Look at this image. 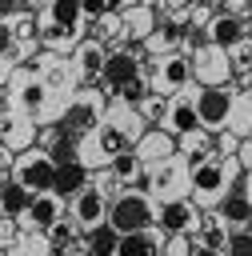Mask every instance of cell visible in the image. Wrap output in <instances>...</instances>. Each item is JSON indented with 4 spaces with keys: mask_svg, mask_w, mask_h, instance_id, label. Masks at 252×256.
<instances>
[{
    "mask_svg": "<svg viewBox=\"0 0 252 256\" xmlns=\"http://www.w3.org/2000/svg\"><path fill=\"white\" fill-rule=\"evenodd\" d=\"M200 240H204V248H216V252H224V248H228V232H224V220H220V224H204Z\"/></svg>",
    "mask_w": 252,
    "mask_h": 256,
    "instance_id": "cell-28",
    "label": "cell"
},
{
    "mask_svg": "<svg viewBox=\"0 0 252 256\" xmlns=\"http://www.w3.org/2000/svg\"><path fill=\"white\" fill-rule=\"evenodd\" d=\"M84 184H88V168L80 160H60L56 164V176H52V192L56 196H76Z\"/></svg>",
    "mask_w": 252,
    "mask_h": 256,
    "instance_id": "cell-11",
    "label": "cell"
},
{
    "mask_svg": "<svg viewBox=\"0 0 252 256\" xmlns=\"http://www.w3.org/2000/svg\"><path fill=\"white\" fill-rule=\"evenodd\" d=\"M140 152L136 148H128V152H120V156H112V176L120 180V184H132L136 176H140Z\"/></svg>",
    "mask_w": 252,
    "mask_h": 256,
    "instance_id": "cell-23",
    "label": "cell"
},
{
    "mask_svg": "<svg viewBox=\"0 0 252 256\" xmlns=\"http://www.w3.org/2000/svg\"><path fill=\"white\" fill-rule=\"evenodd\" d=\"M192 76H196L200 84H224V80H228V52L216 48V44L200 48V52L192 56Z\"/></svg>",
    "mask_w": 252,
    "mask_h": 256,
    "instance_id": "cell-6",
    "label": "cell"
},
{
    "mask_svg": "<svg viewBox=\"0 0 252 256\" xmlns=\"http://www.w3.org/2000/svg\"><path fill=\"white\" fill-rule=\"evenodd\" d=\"M140 160H152V164H160V160H168L172 156V140L164 136V132H148L144 140H140Z\"/></svg>",
    "mask_w": 252,
    "mask_h": 256,
    "instance_id": "cell-22",
    "label": "cell"
},
{
    "mask_svg": "<svg viewBox=\"0 0 252 256\" xmlns=\"http://www.w3.org/2000/svg\"><path fill=\"white\" fill-rule=\"evenodd\" d=\"M136 76H140V60H136L128 48L104 56V68H100V80H104V84L120 88V84H128V80H136Z\"/></svg>",
    "mask_w": 252,
    "mask_h": 256,
    "instance_id": "cell-8",
    "label": "cell"
},
{
    "mask_svg": "<svg viewBox=\"0 0 252 256\" xmlns=\"http://www.w3.org/2000/svg\"><path fill=\"white\" fill-rule=\"evenodd\" d=\"M188 80H192V60L168 56V60L160 64V84H164V88H184Z\"/></svg>",
    "mask_w": 252,
    "mask_h": 256,
    "instance_id": "cell-21",
    "label": "cell"
},
{
    "mask_svg": "<svg viewBox=\"0 0 252 256\" xmlns=\"http://www.w3.org/2000/svg\"><path fill=\"white\" fill-rule=\"evenodd\" d=\"M196 112H200V124H208V128L228 124L232 120V92L220 84H204L196 96Z\"/></svg>",
    "mask_w": 252,
    "mask_h": 256,
    "instance_id": "cell-4",
    "label": "cell"
},
{
    "mask_svg": "<svg viewBox=\"0 0 252 256\" xmlns=\"http://www.w3.org/2000/svg\"><path fill=\"white\" fill-rule=\"evenodd\" d=\"M80 12L88 20H104L108 16V0H80Z\"/></svg>",
    "mask_w": 252,
    "mask_h": 256,
    "instance_id": "cell-33",
    "label": "cell"
},
{
    "mask_svg": "<svg viewBox=\"0 0 252 256\" xmlns=\"http://www.w3.org/2000/svg\"><path fill=\"white\" fill-rule=\"evenodd\" d=\"M48 232H52V244H56V248H64V244H68V228H60V220H56Z\"/></svg>",
    "mask_w": 252,
    "mask_h": 256,
    "instance_id": "cell-36",
    "label": "cell"
},
{
    "mask_svg": "<svg viewBox=\"0 0 252 256\" xmlns=\"http://www.w3.org/2000/svg\"><path fill=\"white\" fill-rule=\"evenodd\" d=\"M124 28H132V36H148L152 16H148L144 8H136V12H128V16H124Z\"/></svg>",
    "mask_w": 252,
    "mask_h": 256,
    "instance_id": "cell-30",
    "label": "cell"
},
{
    "mask_svg": "<svg viewBox=\"0 0 252 256\" xmlns=\"http://www.w3.org/2000/svg\"><path fill=\"white\" fill-rule=\"evenodd\" d=\"M244 192H248V200H252V172H248V184H244Z\"/></svg>",
    "mask_w": 252,
    "mask_h": 256,
    "instance_id": "cell-41",
    "label": "cell"
},
{
    "mask_svg": "<svg viewBox=\"0 0 252 256\" xmlns=\"http://www.w3.org/2000/svg\"><path fill=\"white\" fill-rule=\"evenodd\" d=\"M60 120H64V128H68V132H76V136H80V132L96 128V120H100V100L84 92V96H76V100L64 108V116H60Z\"/></svg>",
    "mask_w": 252,
    "mask_h": 256,
    "instance_id": "cell-9",
    "label": "cell"
},
{
    "mask_svg": "<svg viewBox=\"0 0 252 256\" xmlns=\"http://www.w3.org/2000/svg\"><path fill=\"white\" fill-rule=\"evenodd\" d=\"M16 12H20V0H0V20H8Z\"/></svg>",
    "mask_w": 252,
    "mask_h": 256,
    "instance_id": "cell-37",
    "label": "cell"
},
{
    "mask_svg": "<svg viewBox=\"0 0 252 256\" xmlns=\"http://www.w3.org/2000/svg\"><path fill=\"white\" fill-rule=\"evenodd\" d=\"M180 140H184V152H188V156H192V160H196V164H200V160H208V156H212V144H208V136H204V132H200V128H196V132H184V136H180Z\"/></svg>",
    "mask_w": 252,
    "mask_h": 256,
    "instance_id": "cell-27",
    "label": "cell"
},
{
    "mask_svg": "<svg viewBox=\"0 0 252 256\" xmlns=\"http://www.w3.org/2000/svg\"><path fill=\"white\" fill-rule=\"evenodd\" d=\"M96 148L112 160V156H120V152H128L132 148V128H124V124H100V132H96Z\"/></svg>",
    "mask_w": 252,
    "mask_h": 256,
    "instance_id": "cell-15",
    "label": "cell"
},
{
    "mask_svg": "<svg viewBox=\"0 0 252 256\" xmlns=\"http://www.w3.org/2000/svg\"><path fill=\"white\" fill-rule=\"evenodd\" d=\"M168 256H192V248H188V232H180V236L168 240Z\"/></svg>",
    "mask_w": 252,
    "mask_h": 256,
    "instance_id": "cell-34",
    "label": "cell"
},
{
    "mask_svg": "<svg viewBox=\"0 0 252 256\" xmlns=\"http://www.w3.org/2000/svg\"><path fill=\"white\" fill-rule=\"evenodd\" d=\"M188 188L196 192L200 204H216V200L224 196V188H228V168H224L216 156H208V160H200V164L188 172Z\"/></svg>",
    "mask_w": 252,
    "mask_h": 256,
    "instance_id": "cell-3",
    "label": "cell"
},
{
    "mask_svg": "<svg viewBox=\"0 0 252 256\" xmlns=\"http://www.w3.org/2000/svg\"><path fill=\"white\" fill-rule=\"evenodd\" d=\"M0 136L8 144H24L28 140V112H8L0 116Z\"/></svg>",
    "mask_w": 252,
    "mask_h": 256,
    "instance_id": "cell-24",
    "label": "cell"
},
{
    "mask_svg": "<svg viewBox=\"0 0 252 256\" xmlns=\"http://www.w3.org/2000/svg\"><path fill=\"white\" fill-rule=\"evenodd\" d=\"M116 244H120V232L108 220L88 228V256H116Z\"/></svg>",
    "mask_w": 252,
    "mask_h": 256,
    "instance_id": "cell-19",
    "label": "cell"
},
{
    "mask_svg": "<svg viewBox=\"0 0 252 256\" xmlns=\"http://www.w3.org/2000/svg\"><path fill=\"white\" fill-rule=\"evenodd\" d=\"M116 256H156V236L144 228V232H124L120 244H116Z\"/></svg>",
    "mask_w": 252,
    "mask_h": 256,
    "instance_id": "cell-20",
    "label": "cell"
},
{
    "mask_svg": "<svg viewBox=\"0 0 252 256\" xmlns=\"http://www.w3.org/2000/svg\"><path fill=\"white\" fill-rule=\"evenodd\" d=\"M244 164H252V140L244 144Z\"/></svg>",
    "mask_w": 252,
    "mask_h": 256,
    "instance_id": "cell-40",
    "label": "cell"
},
{
    "mask_svg": "<svg viewBox=\"0 0 252 256\" xmlns=\"http://www.w3.org/2000/svg\"><path fill=\"white\" fill-rule=\"evenodd\" d=\"M104 48L92 40V44H84L80 48V56H76V64H80V76H100V68H104Z\"/></svg>",
    "mask_w": 252,
    "mask_h": 256,
    "instance_id": "cell-25",
    "label": "cell"
},
{
    "mask_svg": "<svg viewBox=\"0 0 252 256\" xmlns=\"http://www.w3.org/2000/svg\"><path fill=\"white\" fill-rule=\"evenodd\" d=\"M116 92H120V100H124V104H140V100H144V92H148V88H144V80H140V76H136V80H128V84H120V88H116Z\"/></svg>",
    "mask_w": 252,
    "mask_h": 256,
    "instance_id": "cell-32",
    "label": "cell"
},
{
    "mask_svg": "<svg viewBox=\"0 0 252 256\" xmlns=\"http://www.w3.org/2000/svg\"><path fill=\"white\" fill-rule=\"evenodd\" d=\"M48 16H52L56 24H64V28H76V20H80L84 12H80V0H52Z\"/></svg>",
    "mask_w": 252,
    "mask_h": 256,
    "instance_id": "cell-26",
    "label": "cell"
},
{
    "mask_svg": "<svg viewBox=\"0 0 252 256\" xmlns=\"http://www.w3.org/2000/svg\"><path fill=\"white\" fill-rule=\"evenodd\" d=\"M196 128H204V124H200V112H196L192 100H180V104L168 108V132L172 136H184V132H196Z\"/></svg>",
    "mask_w": 252,
    "mask_h": 256,
    "instance_id": "cell-18",
    "label": "cell"
},
{
    "mask_svg": "<svg viewBox=\"0 0 252 256\" xmlns=\"http://www.w3.org/2000/svg\"><path fill=\"white\" fill-rule=\"evenodd\" d=\"M72 216H76L80 228H96L100 220H108V200H104V192L92 188V184H84V188L72 196Z\"/></svg>",
    "mask_w": 252,
    "mask_h": 256,
    "instance_id": "cell-5",
    "label": "cell"
},
{
    "mask_svg": "<svg viewBox=\"0 0 252 256\" xmlns=\"http://www.w3.org/2000/svg\"><path fill=\"white\" fill-rule=\"evenodd\" d=\"M12 176L28 188V192H52V176H56V160L48 152H20L12 160Z\"/></svg>",
    "mask_w": 252,
    "mask_h": 256,
    "instance_id": "cell-2",
    "label": "cell"
},
{
    "mask_svg": "<svg viewBox=\"0 0 252 256\" xmlns=\"http://www.w3.org/2000/svg\"><path fill=\"white\" fill-rule=\"evenodd\" d=\"M216 216L224 224H252V200H248V192H224L216 200Z\"/></svg>",
    "mask_w": 252,
    "mask_h": 256,
    "instance_id": "cell-13",
    "label": "cell"
},
{
    "mask_svg": "<svg viewBox=\"0 0 252 256\" xmlns=\"http://www.w3.org/2000/svg\"><path fill=\"white\" fill-rule=\"evenodd\" d=\"M12 44H16V28L0 24V56H8V52H12Z\"/></svg>",
    "mask_w": 252,
    "mask_h": 256,
    "instance_id": "cell-35",
    "label": "cell"
},
{
    "mask_svg": "<svg viewBox=\"0 0 252 256\" xmlns=\"http://www.w3.org/2000/svg\"><path fill=\"white\" fill-rule=\"evenodd\" d=\"M32 196H36V192H28L16 176L0 184V208H4L8 216H24V212H28V204H32Z\"/></svg>",
    "mask_w": 252,
    "mask_h": 256,
    "instance_id": "cell-17",
    "label": "cell"
},
{
    "mask_svg": "<svg viewBox=\"0 0 252 256\" xmlns=\"http://www.w3.org/2000/svg\"><path fill=\"white\" fill-rule=\"evenodd\" d=\"M192 256H224V252H216V248H204V244H200V248H192Z\"/></svg>",
    "mask_w": 252,
    "mask_h": 256,
    "instance_id": "cell-38",
    "label": "cell"
},
{
    "mask_svg": "<svg viewBox=\"0 0 252 256\" xmlns=\"http://www.w3.org/2000/svg\"><path fill=\"white\" fill-rule=\"evenodd\" d=\"M244 40V24L236 20V16H216L212 24H208V44H216V48H236Z\"/></svg>",
    "mask_w": 252,
    "mask_h": 256,
    "instance_id": "cell-14",
    "label": "cell"
},
{
    "mask_svg": "<svg viewBox=\"0 0 252 256\" xmlns=\"http://www.w3.org/2000/svg\"><path fill=\"white\" fill-rule=\"evenodd\" d=\"M180 184H188V172H184V164L176 160V156H168V160H160L156 164V172H152V192H160V196H176L180 192Z\"/></svg>",
    "mask_w": 252,
    "mask_h": 256,
    "instance_id": "cell-10",
    "label": "cell"
},
{
    "mask_svg": "<svg viewBox=\"0 0 252 256\" xmlns=\"http://www.w3.org/2000/svg\"><path fill=\"white\" fill-rule=\"evenodd\" d=\"M196 224H200V216H196V208H192L188 200L172 196V200H164V204H160V232L180 236V232H192Z\"/></svg>",
    "mask_w": 252,
    "mask_h": 256,
    "instance_id": "cell-7",
    "label": "cell"
},
{
    "mask_svg": "<svg viewBox=\"0 0 252 256\" xmlns=\"http://www.w3.org/2000/svg\"><path fill=\"white\" fill-rule=\"evenodd\" d=\"M72 32H76V28H64V24H56V20H48V28H44V44H52V48H60V44H68V40H72Z\"/></svg>",
    "mask_w": 252,
    "mask_h": 256,
    "instance_id": "cell-31",
    "label": "cell"
},
{
    "mask_svg": "<svg viewBox=\"0 0 252 256\" xmlns=\"http://www.w3.org/2000/svg\"><path fill=\"white\" fill-rule=\"evenodd\" d=\"M108 224L124 236V232H144L152 224V204L148 196L140 192H120L112 204H108Z\"/></svg>",
    "mask_w": 252,
    "mask_h": 256,
    "instance_id": "cell-1",
    "label": "cell"
},
{
    "mask_svg": "<svg viewBox=\"0 0 252 256\" xmlns=\"http://www.w3.org/2000/svg\"><path fill=\"white\" fill-rule=\"evenodd\" d=\"M44 96H48V84L44 80H36V76H20V84H16V108L20 112H40L44 108Z\"/></svg>",
    "mask_w": 252,
    "mask_h": 256,
    "instance_id": "cell-16",
    "label": "cell"
},
{
    "mask_svg": "<svg viewBox=\"0 0 252 256\" xmlns=\"http://www.w3.org/2000/svg\"><path fill=\"white\" fill-rule=\"evenodd\" d=\"M228 256H252V228H240L228 236Z\"/></svg>",
    "mask_w": 252,
    "mask_h": 256,
    "instance_id": "cell-29",
    "label": "cell"
},
{
    "mask_svg": "<svg viewBox=\"0 0 252 256\" xmlns=\"http://www.w3.org/2000/svg\"><path fill=\"white\" fill-rule=\"evenodd\" d=\"M24 216H28L32 228H52V224L60 220V196H56V192H36Z\"/></svg>",
    "mask_w": 252,
    "mask_h": 256,
    "instance_id": "cell-12",
    "label": "cell"
},
{
    "mask_svg": "<svg viewBox=\"0 0 252 256\" xmlns=\"http://www.w3.org/2000/svg\"><path fill=\"white\" fill-rule=\"evenodd\" d=\"M0 212H4V208H0Z\"/></svg>",
    "mask_w": 252,
    "mask_h": 256,
    "instance_id": "cell-42",
    "label": "cell"
},
{
    "mask_svg": "<svg viewBox=\"0 0 252 256\" xmlns=\"http://www.w3.org/2000/svg\"><path fill=\"white\" fill-rule=\"evenodd\" d=\"M0 80H8V60L0 56Z\"/></svg>",
    "mask_w": 252,
    "mask_h": 256,
    "instance_id": "cell-39",
    "label": "cell"
}]
</instances>
